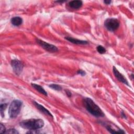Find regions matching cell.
Instances as JSON below:
<instances>
[{
    "instance_id": "7",
    "label": "cell",
    "mask_w": 134,
    "mask_h": 134,
    "mask_svg": "<svg viewBox=\"0 0 134 134\" xmlns=\"http://www.w3.org/2000/svg\"><path fill=\"white\" fill-rule=\"evenodd\" d=\"M113 73L114 74L115 76L116 77V78L120 82L123 83L124 84H125L127 85H129L128 84V82L127 80V79L125 77V76L121 74L117 69L115 66H113Z\"/></svg>"
},
{
    "instance_id": "19",
    "label": "cell",
    "mask_w": 134,
    "mask_h": 134,
    "mask_svg": "<svg viewBox=\"0 0 134 134\" xmlns=\"http://www.w3.org/2000/svg\"><path fill=\"white\" fill-rule=\"evenodd\" d=\"M77 74L81 75V76H84L86 74V72L84 71H83V70H79L77 71Z\"/></svg>"
},
{
    "instance_id": "9",
    "label": "cell",
    "mask_w": 134,
    "mask_h": 134,
    "mask_svg": "<svg viewBox=\"0 0 134 134\" xmlns=\"http://www.w3.org/2000/svg\"><path fill=\"white\" fill-rule=\"evenodd\" d=\"M68 5L70 7L73 9H77L82 7L83 5V2L82 1H79V0L72 1L69 3Z\"/></svg>"
},
{
    "instance_id": "6",
    "label": "cell",
    "mask_w": 134,
    "mask_h": 134,
    "mask_svg": "<svg viewBox=\"0 0 134 134\" xmlns=\"http://www.w3.org/2000/svg\"><path fill=\"white\" fill-rule=\"evenodd\" d=\"M11 65L14 72L16 75H19L22 72L24 68L23 63L19 60L14 59L11 61Z\"/></svg>"
},
{
    "instance_id": "3",
    "label": "cell",
    "mask_w": 134,
    "mask_h": 134,
    "mask_svg": "<svg viewBox=\"0 0 134 134\" xmlns=\"http://www.w3.org/2000/svg\"><path fill=\"white\" fill-rule=\"evenodd\" d=\"M23 103L18 99H15L10 103L9 109L8 114L11 118H15L19 114Z\"/></svg>"
},
{
    "instance_id": "21",
    "label": "cell",
    "mask_w": 134,
    "mask_h": 134,
    "mask_svg": "<svg viewBox=\"0 0 134 134\" xmlns=\"http://www.w3.org/2000/svg\"><path fill=\"white\" fill-rule=\"evenodd\" d=\"M104 3H105L106 4H107V5L110 4V3H111V1H104Z\"/></svg>"
},
{
    "instance_id": "4",
    "label": "cell",
    "mask_w": 134,
    "mask_h": 134,
    "mask_svg": "<svg viewBox=\"0 0 134 134\" xmlns=\"http://www.w3.org/2000/svg\"><path fill=\"white\" fill-rule=\"evenodd\" d=\"M120 22L116 18H108L104 23V26L106 29L110 31H114L117 29L119 26Z\"/></svg>"
},
{
    "instance_id": "22",
    "label": "cell",
    "mask_w": 134,
    "mask_h": 134,
    "mask_svg": "<svg viewBox=\"0 0 134 134\" xmlns=\"http://www.w3.org/2000/svg\"><path fill=\"white\" fill-rule=\"evenodd\" d=\"M121 116H122V117H123L124 118H126V115H125V114L123 113V111H122L121 113Z\"/></svg>"
},
{
    "instance_id": "12",
    "label": "cell",
    "mask_w": 134,
    "mask_h": 134,
    "mask_svg": "<svg viewBox=\"0 0 134 134\" xmlns=\"http://www.w3.org/2000/svg\"><path fill=\"white\" fill-rule=\"evenodd\" d=\"M31 86L35 89L37 91H38L40 93H41L42 94H43L45 96H47V92L44 90V88L41 86L39 85H38L37 84L35 83H31Z\"/></svg>"
},
{
    "instance_id": "1",
    "label": "cell",
    "mask_w": 134,
    "mask_h": 134,
    "mask_svg": "<svg viewBox=\"0 0 134 134\" xmlns=\"http://www.w3.org/2000/svg\"><path fill=\"white\" fill-rule=\"evenodd\" d=\"M84 105L87 110L93 116L99 117H104V114L100 107L90 98H85L84 100Z\"/></svg>"
},
{
    "instance_id": "13",
    "label": "cell",
    "mask_w": 134,
    "mask_h": 134,
    "mask_svg": "<svg viewBox=\"0 0 134 134\" xmlns=\"http://www.w3.org/2000/svg\"><path fill=\"white\" fill-rule=\"evenodd\" d=\"M106 129L111 133H125V131H123L122 130L119 129L118 130H116L111 128V127L110 126H107Z\"/></svg>"
},
{
    "instance_id": "18",
    "label": "cell",
    "mask_w": 134,
    "mask_h": 134,
    "mask_svg": "<svg viewBox=\"0 0 134 134\" xmlns=\"http://www.w3.org/2000/svg\"><path fill=\"white\" fill-rule=\"evenodd\" d=\"M6 128L5 126L2 124H0V133H5L6 131Z\"/></svg>"
},
{
    "instance_id": "5",
    "label": "cell",
    "mask_w": 134,
    "mask_h": 134,
    "mask_svg": "<svg viewBox=\"0 0 134 134\" xmlns=\"http://www.w3.org/2000/svg\"><path fill=\"white\" fill-rule=\"evenodd\" d=\"M36 42L41 47H42L44 49H45L47 51H49L50 52H55L58 51V48L56 46H55L54 45L47 43V42H46L43 40H41L39 39H37Z\"/></svg>"
},
{
    "instance_id": "8",
    "label": "cell",
    "mask_w": 134,
    "mask_h": 134,
    "mask_svg": "<svg viewBox=\"0 0 134 134\" xmlns=\"http://www.w3.org/2000/svg\"><path fill=\"white\" fill-rule=\"evenodd\" d=\"M34 104L35 105V106L38 108V109H39L41 112H42V113L47 115H48L50 117H51L52 118H53V115L51 114V113L47 109H46L45 107H44L42 105H41V104L38 103L37 102H35V101H34Z\"/></svg>"
},
{
    "instance_id": "17",
    "label": "cell",
    "mask_w": 134,
    "mask_h": 134,
    "mask_svg": "<svg viewBox=\"0 0 134 134\" xmlns=\"http://www.w3.org/2000/svg\"><path fill=\"white\" fill-rule=\"evenodd\" d=\"M5 133H19V132L14 128H11L6 130Z\"/></svg>"
},
{
    "instance_id": "15",
    "label": "cell",
    "mask_w": 134,
    "mask_h": 134,
    "mask_svg": "<svg viewBox=\"0 0 134 134\" xmlns=\"http://www.w3.org/2000/svg\"><path fill=\"white\" fill-rule=\"evenodd\" d=\"M97 50L98 52L100 54H104L106 51V49L104 47H103L102 46H98L97 47Z\"/></svg>"
},
{
    "instance_id": "20",
    "label": "cell",
    "mask_w": 134,
    "mask_h": 134,
    "mask_svg": "<svg viewBox=\"0 0 134 134\" xmlns=\"http://www.w3.org/2000/svg\"><path fill=\"white\" fill-rule=\"evenodd\" d=\"M65 91H66V93L67 95H68L69 97H70V96H71L72 94H71V93L70 91H69L68 90H67V91L66 90Z\"/></svg>"
},
{
    "instance_id": "2",
    "label": "cell",
    "mask_w": 134,
    "mask_h": 134,
    "mask_svg": "<svg viewBox=\"0 0 134 134\" xmlns=\"http://www.w3.org/2000/svg\"><path fill=\"white\" fill-rule=\"evenodd\" d=\"M44 121L41 119H30L23 120L19 123L21 127L29 130H35L41 128L44 126Z\"/></svg>"
},
{
    "instance_id": "14",
    "label": "cell",
    "mask_w": 134,
    "mask_h": 134,
    "mask_svg": "<svg viewBox=\"0 0 134 134\" xmlns=\"http://www.w3.org/2000/svg\"><path fill=\"white\" fill-rule=\"evenodd\" d=\"M49 86L50 88H51L52 89L56 90V91H60L62 90V87L60 85H59L58 84H52L51 85H49Z\"/></svg>"
},
{
    "instance_id": "11",
    "label": "cell",
    "mask_w": 134,
    "mask_h": 134,
    "mask_svg": "<svg viewBox=\"0 0 134 134\" xmlns=\"http://www.w3.org/2000/svg\"><path fill=\"white\" fill-rule=\"evenodd\" d=\"M10 22L13 25L15 26H18L22 24L23 19L18 16L14 17L11 19Z\"/></svg>"
},
{
    "instance_id": "10",
    "label": "cell",
    "mask_w": 134,
    "mask_h": 134,
    "mask_svg": "<svg viewBox=\"0 0 134 134\" xmlns=\"http://www.w3.org/2000/svg\"><path fill=\"white\" fill-rule=\"evenodd\" d=\"M65 39L68 40L69 41L71 42V43L76 44H86L88 43V42L87 41L85 40H79L77 39L73 38L71 37H65Z\"/></svg>"
},
{
    "instance_id": "16",
    "label": "cell",
    "mask_w": 134,
    "mask_h": 134,
    "mask_svg": "<svg viewBox=\"0 0 134 134\" xmlns=\"http://www.w3.org/2000/svg\"><path fill=\"white\" fill-rule=\"evenodd\" d=\"M7 106V104L6 103L4 104H1V108H0V110H1V116L2 117H4V111L5 110V109H6V107Z\"/></svg>"
}]
</instances>
